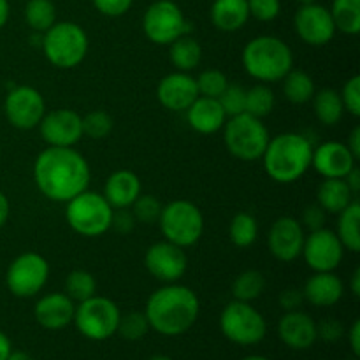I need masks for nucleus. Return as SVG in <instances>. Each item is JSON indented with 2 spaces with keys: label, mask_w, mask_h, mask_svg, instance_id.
<instances>
[{
  "label": "nucleus",
  "mask_w": 360,
  "mask_h": 360,
  "mask_svg": "<svg viewBox=\"0 0 360 360\" xmlns=\"http://www.w3.org/2000/svg\"><path fill=\"white\" fill-rule=\"evenodd\" d=\"M90 179V164L76 148L48 146L35 158V186L53 202H67L79 195L88 190Z\"/></svg>",
  "instance_id": "nucleus-1"
},
{
  "label": "nucleus",
  "mask_w": 360,
  "mask_h": 360,
  "mask_svg": "<svg viewBox=\"0 0 360 360\" xmlns=\"http://www.w3.org/2000/svg\"><path fill=\"white\" fill-rule=\"evenodd\" d=\"M199 311L197 294L181 283H165L157 288L144 306L150 329L167 338L188 333L199 319Z\"/></svg>",
  "instance_id": "nucleus-2"
},
{
  "label": "nucleus",
  "mask_w": 360,
  "mask_h": 360,
  "mask_svg": "<svg viewBox=\"0 0 360 360\" xmlns=\"http://www.w3.org/2000/svg\"><path fill=\"white\" fill-rule=\"evenodd\" d=\"M313 144L304 134L283 132L271 137L262 155L267 176L280 185H290L311 169Z\"/></svg>",
  "instance_id": "nucleus-3"
},
{
  "label": "nucleus",
  "mask_w": 360,
  "mask_h": 360,
  "mask_svg": "<svg viewBox=\"0 0 360 360\" xmlns=\"http://www.w3.org/2000/svg\"><path fill=\"white\" fill-rule=\"evenodd\" d=\"M246 74L259 83H276L294 69V53L276 35H259L246 42L241 53Z\"/></svg>",
  "instance_id": "nucleus-4"
},
{
  "label": "nucleus",
  "mask_w": 360,
  "mask_h": 360,
  "mask_svg": "<svg viewBox=\"0 0 360 360\" xmlns=\"http://www.w3.org/2000/svg\"><path fill=\"white\" fill-rule=\"evenodd\" d=\"M42 53L56 69H74L86 58L88 35L74 21H56L41 37Z\"/></svg>",
  "instance_id": "nucleus-5"
},
{
  "label": "nucleus",
  "mask_w": 360,
  "mask_h": 360,
  "mask_svg": "<svg viewBox=\"0 0 360 360\" xmlns=\"http://www.w3.org/2000/svg\"><path fill=\"white\" fill-rule=\"evenodd\" d=\"M221 130L227 151L243 162L260 160L271 139L269 130L262 120L248 112L227 118Z\"/></svg>",
  "instance_id": "nucleus-6"
},
{
  "label": "nucleus",
  "mask_w": 360,
  "mask_h": 360,
  "mask_svg": "<svg viewBox=\"0 0 360 360\" xmlns=\"http://www.w3.org/2000/svg\"><path fill=\"white\" fill-rule=\"evenodd\" d=\"M65 204V220L76 234L83 238H101L111 231L115 210L102 193L84 190Z\"/></svg>",
  "instance_id": "nucleus-7"
},
{
  "label": "nucleus",
  "mask_w": 360,
  "mask_h": 360,
  "mask_svg": "<svg viewBox=\"0 0 360 360\" xmlns=\"http://www.w3.org/2000/svg\"><path fill=\"white\" fill-rule=\"evenodd\" d=\"M158 225L165 241H171L181 248L197 245L204 234V214L192 200L178 199L162 207Z\"/></svg>",
  "instance_id": "nucleus-8"
},
{
  "label": "nucleus",
  "mask_w": 360,
  "mask_h": 360,
  "mask_svg": "<svg viewBox=\"0 0 360 360\" xmlns=\"http://www.w3.org/2000/svg\"><path fill=\"white\" fill-rule=\"evenodd\" d=\"M120 316L122 313L115 301L95 294L86 301L77 302L72 323L86 340L105 341L118 330Z\"/></svg>",
  "instance_id": "nucleus-9"
},
{
  "label": "nucleus",
  "mask_w": 360,
  "mask_h": 360,
  "mask_svg": "<svg viewBox=\"0 0 360 360\" xmlns=\"http://www.w3.org/2000/svg\"><path fill=\"white\" fill-rule=\"evenodd\" d=\"M220 330L239 347L259 345L267 334V322L252 302L231 301L220 315Z\"/></svg>",
  "instance_id": "nucleus-10"
},
{
  "label": "nucleus",
  "mask_w": 360,
  "mask_h": 360,
  "mask_svg": "<svg viewBox=\"0 0 360 360\" xmlns=\"http://www.w3.org/2000/svg\"><path fill=\"white\" fill-rule=\"evenodd\" d=\"M143 32L153 44L169 46L178 37L188 34L190 23L174 0H157L144 11Z\"/></svg>",
  "instance_id": "nucleus-11"
},
{
  "label": "nucleus",
  "mask_w": 360,
  "mask_h": 360,
  "mask_svg": "<svg viewBox=\"0 0 360 360\" xmlns=\"http://www.w3.org/2000/svg\"><path fill=\"white\" fill-rule=\"evenodd\" d=\"M49 278V264L41 253L25 252L9 264L6 285L14 297H35L46 287Z\"/></svg>",
  "instance_id": "nucleus-12"
},
{
  "label": "nucleus",
  "mask_w": 360,
  "mask_h": 360,
  "mask_svg": "<svg viewBox=\"0 0 360 360\" xmlns=\"http://www.w3.org/2000/svg\"><path fill=\"white\" fill-rule=\"evenodd\" d=\"M6 118L14 129L32 130L39 127L46 112V102L41 91L34 86H14L4 101Z\"/></svg>",
  "instance_id": "nucleus-13"
},
{
  "label": "nucleus",
  "mask_w": 360,
  "mask_h": 360,
  "mask_svg": "<svg viewBox=\"0 0 360 360\" xmlns=\"http://www.w3.org/2000/svg\"><path fill=\"white\" fill-rule=\"evenodd\" d=\"M301 257L313 273H330L343 262L345 248L336 232L323 227L306 236Z\"/></svg>",
  "instance_id": "nucleus-14"
},
{
  "label": "nucleus",
  "mask_w": 360,
  "mask_h": 360,
  "mask_svg": "<svg viewBox=\"0 0 360 360\" xmlns=\"http://www.w3.org/2000/svg\"><path fill=\"white\" fill-rule=\"evenodd\" d=\"M144 267L155 280L162 283H178L188 269L185 248L171 241H158L144 253Z\"/></svg>",
  "instance_id": "nucleus-15"
},
{
  "label": "nucleus",
  "mask_w": 360,
  "mask_h": 360,
  "mask_svg": "<svg viewBox=\"0 0 360 360\" xmlns=\"http://www.w3.org/2000/svg\"><path fill=\"white\" fill-rule=\"evenodd\" d=\"M42 141L53 148H74L83 137L81 115L74 109H51L46 111L39 123Z\"/></svg>",
  "instance_id": "nucleus-16"
},
{
  "label": "nucleus",
  "mask_w": 360,
  "mask_h": 360,
  "mask_svg": "<svg viewBox=\"0 0 360 360\" xmlns=\"http://www.w3.org/2000/svg\"><path fill=\"white\" fill-rule=\"evenodd\" d=\"M294 28L302 42L316 48L329 44L338 32L330 11L316 2L299 7L294 16Z\"/></svg>",
  "instance_id": "nucleus-17"
},
{
  "label": "nucleus",
  "mask_w": 360,
  "mask_h": 360,
  "mask_svg": "<svg viewBox=\"0 0 360 360\" xmlns=\"http://www.w3.org/2000/svg\"><path fill=\"white\" fill-rule=\"evenodd\" d=\"M304 238V229L297 218L280 217L267 232V248L280 262H294L301 257Z\"/></svg>",
  "instance_id": "nucleus-18"
},
{
  "label": "nucleus",
  "mask_w": 360,
  "mask_h": 360,
  "mask_svg": "<svg viewBox=\"0 0 360 360\" xmlns=\"http://www.w3.org/2000/svg\"><path fill=\"white\" fill-rule=\"evenodd\" d=\"M199 97L195 77L190 76V72H176L167 74L158 81L157 98L160 105L172 112H185L190 105Z\"/></svg>",
  "instance_id": "nucleus-19"
},
{
  "label": "nucleus",
  "mask_w": 360,
  "mask_h": 360,
  "mask_svg": "<svg viewBox=\"0 0 360 360\" xmlns=\"http://www.w3.org/2000/svg\"><path fill=\"white\" fill-rule=\"evenodd\" d=\"M357 165V158L350 153L347 144L327 141L313 148L311 167L322 178H345Z\"/></svg>",
  "instance_id": "nucleus-20"
},
{
  "label": "nucleus",
  "mask_w": 360,
  "mask_h": 360,
  "mask_svg": "<svg viewBox=\"0 0 360 360\" xmlns=\"http://www.w3.org/2000/svg\"><path fill=\"white\" fill-rule=\"evenodd\" d=\"M278 336L292 350H308L316 343V322L302 309L285 311L278 322Z\"/></svg>",
  "instance_id": "nucleus-21"
},
{
  "label": "nucleus",
  "mask_w": 360,
  "mask_h": 360,
  "mask_svg": "<svg viewBox=\"0 0 360 360\" xmlns=\"http://www.w3.org/2000/svg\"><path fill=\"white\" fill-rule=\"evenodd\" d=\"M76 311V302L63 292H51L42 295L34 308V316L46 330H62L70 326Z\"/></svg>",
  "instance_id": "nucleus-22"
},
{
  "label": "nucleus",
  "mask_w": 360,
  "mask_h": 360,
  "mask_svg": "<svg viewBox=\"0 0 360 360\" xmlns=\"http://www.w3.org/2000/svg\"><path fill=\"white\" fill-rule=\"evenodd\" d=\"M345 294L343 280L334 271L330 273H313L302 288L304 301L316 308H330L338 304Z\"/></svg>",
  "instance_id": "nucleus-23"
},
{
  "label": "nucleus",
  "mask_w": 360,
  "mask_h": 360,
  "mask_svg": "<svg viewBox=\"0 0 360 360\" xmlns=\"http://www.w3.org/2000/svg\"><path fill=\"white\" fill-rule=\"evenodd\" d=\"M185 115L190 129L195 130L197 134H202V136L220 132L224 129L225 122H227V115L221 109L218 98L200 97V95L186 109Z\"/></svg>",
  "instance_id": "nucleus-24"
},
{
  "label": "nucleus",
  "mask_w": 360,
  "mask_h": 360,
  "mask_svg": "<svg viewBox=\"0 0 360 360\" xmlns=\"http://www.w3.org/2000/svg\"><path fill=\"white\" fill-rule=\"evenodd\" d=\"M141 193H143V185L139 176L129 169H120L108 178L102 195L111 204L112 210H122L132 206Z\"/></svg>",
  "instance_id": "nucleus-25"
},
{
  "label": "nucleus",
  "mask_w": 360,
  "mask_h": 360,
  "mask_svg": "<svg viewBox=\"0 0 360 360\" xmlns=\"http://www.w3.org/2000/svg\"><path fill=\"white\" fill-rule=\"evenodd\" d=\"M211 23L221 32H238L248 23V0H214L210 11Z\"/></svg>",
  "instance_id": "nucleus-26"
},
{
  "label": "nucleus",
  "mask_w": 360,
  "mask_h": 360,
  "mask_svg": "<svg viewBox=\"0 0 360 360\" xmlns=\"http://www.w3.org/2000/svg\"><path fill=\"white\" fill-rule=\"evenodd\" d=\"M354 200L355 195L343 178H323L316 188V204L323 207L326 213L340 214Z\"/></svg>",
  "instance_id": "nucleus-27"
},
{
  "label": "nucleus",
  "mask_w": 360,
  "mask_h": 360,
  "mask_svg": "<svg viewBox=\"0 0 360 360\" xmlns=\"http://www.w3.org/2000/svg\"><path fill=\"white\" fill-rule=\"evenodd\" d=\"M169 60L179 72H192L202 62V46L190 34L181 35L169 44Z\"/></svg>",
  "instance_id": "nucleus-28"
},
{
  "label": "nucleus",
  "mask_w": 360,
  "mask_h": 360,
  "mask_svg": "<svg viewBox=\"0 0 360 360\" xmlns=\"http://www.w3.org/2000/svg\"><path fill=\"white\" fill-rule=\"evenodd\" d=\"M313 112H315L316 120L326 127H334L343 120L345 116V105L341 101L340 91L334 88H322L316 90L311 98Z\"/></svg>",
  "instance_id": "nucleus-29"
},
{
  "label": "nucleus",
  "mask_w": 360,
  "mask_h": 360,
  "mask_svg": "<svg viewBox=\"0 0 360 360\" xmlns=\"http://www.w3.org/2000/svg\"><path fill=\"white\" fill-rule=\"evenodd\" d=\"M336 236L340 238L345 250L352 253L360 252V204L359 200L348 204L340 214H338Z\"/></svg>",
  "instance_id": "nucleus-30"
},
{
  "label": "nucleus",
  "mask_w": 360,
  "mask_h": 360,
  "mask_svg": "<svg viewBox=\"0 0 360 360\" xmlns=\"http://www.w3.org/2000/svg\"><path fill=\"white\" fill-rule=\"evenodd\" d=\"M283 83V95L292 104H308L315 95L316 86L313 77L301 69H292L287 76L281 79Z\"/></svg>",
  "instance_id": "nucleus-31"
},
{
  "label": "nucleus",
  "mask_w": 360,
  "mask_h": 360,
  "mask_svg": "<svg viewBox=\"0 0 360 360\" xmlns=\"http://www.w3.org/2000/svg\"><path fill=\"white\" fill-rule=\"evenodd\" d=\"M266 290V278L260 271L246 269L236 276L232 281V297L241 302H253Z\"/></svg>",
  "instance_id": "nucleus-32"
},
{
  "label": "nucleus",
  "mask_w": 360,
  "mask_h": 360,
  "mask_svg": "<svg viewBox=\"0 0 360 360\" xmlns=\"http://www.w3.org/2000/svg\"><path fill=\"white\" fill-rule=\"evenodd\" d=\"M330 16L338 32L357 35L360 32V0H333Z\"/></svg>",
  "instance_id": "nucleus-33"
},
{
  "label": "nucleus",
  "mask_w": 360,
  "mask_h": 360,
  "mask_svg": "<svg viewBox=\"0 0 360 360\" xmlns=\"http://www.w3.org/2000/svg\"><path fill=\"white\" fill-rule=\"evenodd\" d=\"M259 238V224L250 213H238L229 224V239L238 248H250Z\"/></svg>",
  "instance_id": "nucleus-34"
},
{
  "label": "nucleus",
  "mask_w": 360,
  "mask_h": 360,
  "mask_svg": "<svg viewBox=\"0 0 360 360\" xmlns=\"http://www.w3.org/2000/svg\"><path fill=\"white\" fill-rule=\"evenodd\" d=\"M63 294L74 302H83L97 294V280L91 273L84 269H74L67 274L63 283Z\"/></svg>",
  "instance_id": "nucleus-35"
},
{
  "label": "nucleus",
  "mask_w": 360,
  "mask_h": 360,
  "mask_svg": "<svg viewBox=\"0 0 360 360\" xmlns=\"http://www.w3.org/2000/svg\"><path fill=\"white\" fill-rule=\"evenodd\" d=\"M25 20L34 32L44 34L56 23V7L51 0H28L25 6Z\"/></svg>",
  "instance_id": "nucleus-36"
},
{
  "label": "nucleus",
  "mask_w": 360,
  "mask_h": 360,
  "mask_svg": "<svg viewBox=\"0 0 360 360\" xmlns=\"http://www.w3.org/2000/svg\"><path fill=\"white\" fill-rule=\"evenodd\" d=\"M274 104H276V97H274V91L271 90L269 84L259 83L246 90L245 112H248V115L264 120L273 112Z\"/></svg>",
  "instance_id": "nucleus-37"
},
{
  "label": "nucleus",
  "mask_w": 360,
  "mask_h": 360,
  "mask_svg": "<svg viewBox=\"0 0 360 360\" xmlns=\"http://www.w3.org/2000/svg\"><path fill=\"white\" fill-rule=\"evenodd\" d=\"M162 207H164V204H162L157 197L151 195V193H141V195L134 200L132 206H130V211H132L137 224L153 225L158 224Z\"/></svg>",
  "instance_id": "nucleus-38"
},
{
  "label": "nucleus",
  "mask_w": 360,
  "mask_h": 360,
  "mask_svg": "<svg viewBox=\"0 0 360 360\" xmlns=\"http://www.w3.org/2000/svg\"><path fill=\"white\" fill-rule=\"evenodd\" d=\"M148 330H150V323L144 311H130L120 316L116 334H120L127 341H139L146 336Z\"/></svg>",
  "instance_id": "nucleus-39"
},
{
  "label": "nucleus",
  "mask_w": 360,
  "mask_h": 360,
  "mask_svg": "<svg viewBox=\"0 0 360 360\" xmlns=\"http://www.w3.org/2000/svg\"><path fill=\"white\" fill-rule=\"evenodd\" d=\"M81 125H83V136L98 141L111 134L115 122H112L111 115L97 109V111H90L88 115L81 116Z\"/></svg>",
  "instance_id": "nucleus-40"
},
{
  "label": "nucleus",
  "mask_w": 360,
  "mask_h": 360,
  "mask_svg": "<svg viewBox=\"0 0 360 360\" xmlns=\"http://www.w3.org/2000/svg\"><path fill=\"white\" fill-rule=\"evenodd\" d=\"M197 90L200 97L218 98L224 94L225 88L229 86V79L221 70L218 69H206L195 77Z\"/></svg>",
  "instance_id": "nucleus-41"
},
{
  "label": "nucleus",
  "mask_w": 360,
  "mask_h": 360,
  "mask_svg": "<svg viewBox=\"0 0 360 360\" xmlns=\"http://www.w3.org/2000/svg\"><path fill=\"white\" fill-rule=\"evenodd\" d=\"M221 109L227 115V118L231 116H238L245 112L246 108V88H243L241 84H231L225 88L224 94L218 97Z\"/></svg>",
  "instance_id": "nucleus-42"
},
{
  "label": "nucleus",
  "mask_w": 360,
  "mask_h": 360,
  "mask_svg": "<svg viewBox=\"0 0 360 360\" xmlns=\"http://www.w3.org/2000/svg\"><path fill=\"white\" fill-rule=\"evenodd\" d=\"M250 18H255L257 21L269 23L274 21L281 13L280 0H248Z\"/></svg>",
  "instance_id": "nucleus-43"
},
{
  "label": "nucleus",
  "mask_w": 360,
  "mask_h": 360,
  "mask_svg": "<svg viewBox=\"0 0 360 360\" xmlns=\"http://www.w3.org/2000/svg\"><path fill=\"white\" fill-rule=\"evenodd\" d=\"M341 101H343L345 112H350L352 116H360V76L355 74L345 83L343 90L340 91Z\"/></svg>",
  "instance_id": "nucleus-44"
},
{
  "label": "nucleus",
  "mask_w": 360,
  "mask_h": 360,
  "mask_svg": "<svg viewBox=\"0 0 360 360\" xmlns=\"http://www.w3.org/2000/svg\"><path fill=\"white\" fill-rule=\"evenodd\" d=\"M326 220H327V213L323 211V207H320L319 204H309L302 210L301 214V225L304 231H319V229L326 227Z\"/></svg>",
  "instance_id": "nucleus-45"
},
{
  "label": "nucleus",
  "mask_w": 360,
  "mask_h": 360,
  "mask_svg": "<svg viewBox=\"0 0 360 360\" xmlns=\"http://www.w3.org/2000/svg\"><path fill=\"white\" fill-rule=\"evenodd\" d=\"M316 336L326 343H338L345 336V326L338 319H323L316 323Z\"/></svg>",
  "instance_id": "nucleus-46"
},
{
  "label": "nucleus",
  "mask_w": 360,
  "mask_h": 360,
  "mask_svg": "<svg viewBox=\"0 0 360 360\" xmlns=\"http://www.w3.org/2000/svg\"><path fill=\"white\" fill-rule=\"evenodd\" d=\"M95 9L108 18H118L129 13L134 0H91Z\"/></svg>",
  "instance_id": "nucleus-47"
},
{
  "label": "nucleus",
  "mask_w": 360,
  "mask_h": 360,
  "mask_svg": "<svg viewBox=\"0 0 360 360\" xmlns=\"http://www.w3.org/2000/svg\"><path fill=\"white\" fill-rule=\"evenodd\" d=\"M136 218H134L132 211L130 207H122V210H115L112 211V218H111V229L116 231L118 234L127 236L136 229Z\"/></svg>",
  "instance_id": "nucleus-48"
},
{
  "label": "nucleus",
  "mask_w": 360,
  "mask_h": 360,
  "mask_svg": "<svg viewBox=\"0 0 360 360\" xmlns=\"http://www.w3.org/2000/svg\"><path fill=\"white\" fill-rule=\"evenodd\" d=\"M278 302H280L283 311H295V309H301L302 302H304V295L299 288H285L280 297H278Z\"/></svg>",
  "instance_id": "nucleus-49"
},
{
  "label": "nucleus",
  "mask_w": 360,
  "mask_h": 360,
  "mask_svg": "<svg viewBox=\"0 0 360 360\" xmlns=\"http://www.w3.org/2000/svg\"><path fill=\"white\" fill-rule=\"evenodd\" d=\"M348 343H350L352 352H354L355 357L360 355V320H355L352 323L350 330H348Z\"/></svg>",
  "instance_id": "nucleus-50"
},
{
  "label": "nucleus",
  "mask_w": 360,
  "mask_h": 360,
  "mask_svg": "<svg viewBox=\"0 0 360 360\" xmlns=\"http://www.w3.org/2000/svg\"><path fill=\"white\" fill-rule=\"evenodd\" d=\"M347 148L350 150V153L359 160L360 158V127H355V129L352 130L350 137H348Z\"/></svg>",
  "instance_id": "nucleus-51"
},
{
  "label": "nucleus",
  "mask_w": 360,
  "mask_h": 360,
  "mask_svg": "<svg viewBox=\"0 0 360 360\" xmlns=\"http://www.w3.org/2000/svg\"><path fill=\"white\" fill-rule=\"evenodd\" d=\"M343 179L347 181L348 188L352 190V193H354V195H357V193L360 192V171H359L357 165H355V167L352 169V171L348 172Z\"/></svg>",
  "instance_id": "nucleus-52"
},
{
  "label": "nucleus",
  "mask_w": 360,
  "mask_h": 360,
  "mask_svg": "<svg viewBox=\"0 0 360 360\" xmlns=\"http://www.w3.org/2000/svg\"><path fill=\"white\" fill-rule=\"evenodd\" d=\"M9 214H11L9 199H7L6 193L0 190V229L7 224V220H9Z\"/></svg>",
  "instance_id": "nucleus-53"
},
{
  "label": "nucleus",
  "mask_w": 360,
  "mask_h": 360,
  "mask_svg": "<svg viewBox=\"0 0 360 360\" xmlns=\"http://www.w3.org/2000/svg\"><path fill=\"white\" fill-rule=\"evenodd\" d=\"M13 352V345H11V340L7 338V334H4L0 330V360H6L9 357V354Z\"/></svg>",
  "instance_id": "nucleus-54"
},
{
  "label": "nucleus",
  "mask_w": 360,
  "mask_h": 360,
  "mask_svg": "<svg viewBox=\"0 0 360 360\" xmlns=\"http://www.w3.org/2000/svg\"><path fill=\"white\" fill-rule=\"evenodd\" d=\"M9 14H11V7L7 0H0V28L6 27L7 20H9Z\"/></svg>",
  "instance_id": "nucleus-55"
},
{
  "label": "nucleus",
  "mask_w": 360,
  "mask_h": 360,
  "mask_svg": "<svg viewBox=\"0 0 360 360\" xmlns=\"http://www.w3.org/2000/svg\"><path fill=\"white\" fill-rule=\"evenodd\" d=\"M350 288H352V294H354L355 297H359L360 295V269H355L354 274H352Z\"/></svg>",
  "instance_id": "nucleus-56"
},
{
  "label": "nucleus",
  "mask_w": 360,
  "mask_h": 360,
  "mask_svg": "<svg viewBox=\"0 0 360 360\" xmlns=\"http://www.w3.org/2000/svg\"><path fill=\"white\" fill-rule=\"evenodd\" d=\"M6 360H34V359H32V355H28L27 352H11L9 357Z\"/></svg>",
  "instance_id": "nucleus-57"
},
{
  "label": "nucleus",
  "mask_w": 360,
  "mask_h": 360,
  "mask_svg": "<svg viewBox=\"0 0 360 360\" xmlns=\"http://www.w3.org/2000/svg\"><path fill=\"white\" fill-rule=\"evenodd\" d=\"M241 360H271V359L262 357V355H248V357H245V359H241Z\"/></svg>",
  "instance_id": "nucleus-58"
},
{
  "label": "nucleus",
  "mask_w": 360,
  "mask_h": 360,
  "mask_svg": "<svg viewBox=\"0 0 360 360\" xmlns=\"http://www.w3.org/2000/svg\"><path fill=\"white\" fill-rule=\"evenodd\" d=\"M148 360H172V359L167 357V355H153V357H150Z\"/></svg>",
  "instance_id": "nucleus-59"
},
{
  "label": "nucleus",
  "mask_w": 360,
  "mask_h": 360,
  "mask_svg": "<svg viewBox=\"0 0 360 360\" xmlns=\"http://www.w3.org/2000/svg\"><path fill=\"white\" fill-rule=\"evenodd\" d=\"M299 4H301V6H306V4H315L316 0H297Z\"/></svg>",
  "instance_id": "nucleus-60"
},
{
  "label": "nucleus",
  "mask_w": 360,
  "mask_h": 360,
  "mask_svg": "<svg viewBox=\"0 0 360 360\" xmlns=\"http://www.w3.org/2000/svg\"><path fill=\"white\" fill-rule=\"evenodd\" d=\"M347 360H359L357 357H354V359H347Z\"/></svg>",
  "instance_id": "nucleus-61"
},
{
  "label": "nucleus",
  "mask_w": 360,
  "mask_h": 360,
  "mask_svg": "<svg viewBox=\"0 0 360 360\" xmlns=\"http://www.w3.org/2000/svg\"><path fill=\"white\" fill-rule=\"evenodd\" d=\"M0 155H2V146H0Z\"/></svg>",
  "instance_id": "nucleus-62"
}]
</instances>
